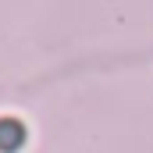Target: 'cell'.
<instances>
[{"label":"cell","mask_w":153,"mask_h":153,"mask_svg":"<svg viewBox=\"0 0 153 153\" xmlns=\"http://www.w3.org/2000/svg\"><path fill=\"white\" fill-rule=\"evenodd\" d=\"M22 139H25V128L18 121H0V150H7V153L18 150Z\"/></svg>","instance_id":"cell-1"}]
</instances>
